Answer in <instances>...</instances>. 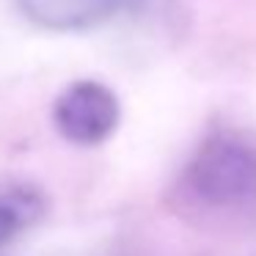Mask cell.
<instances>
[{
    "label": "cell",
    "mask_w": 256,
    "mask_h": 256,
    "mask_svg": "<svg viewBox=\"0 0 256 256\" xmlns=\"http://www.w3.org/2000/svg\"><path fill=\"white\" fill-rule=\"evenodd\" d=\"M168 204L196 228L232 232L256 223V138L215 130L184 160Z\"/></svg>",
    "instance_id": "obj_1"
},
{
    "label": "cell",
    "mask_w": 256,
    "mask_h": 256,
    "mask_svg": "<svg viewBox=\"0 0 256 256\" xmlns=\"http://www.w3.org/2000/svg\"><path fill=\"white\" fill-rule=\"evenodd\" d=\"M122 102L102 80H74L52 102L58 135L74 146H100L118 130Z\"/></svg>",
    "instance_id": "obj_2"
},
{
    "label": "cell",
    "mask_w": 256,
    "mask_h": 256,
    "mask_svg": "<svg viewBox=\"0 0 256 256\" xmlns=\"http://www.w3.org/2000/svg\"><path fill=\"white\" fill-rule=\"evenodd\" d=\"M122 0H17V8L30 25L50 34H83L105 25L118 12Z\"/></svg>",
    "instance_id": "obj_3"
},
{
    "label": "cell",
    "mask_w": 256,
    "mask_h": 256,
    "mask_svg": "<svg viewBox=\"0 0 256 256\" xmlns=\"http://www.w3.org/2000/svg\"><path fill=\"white\" fill-rule=\"evenodd\" d=\"M47 215V198L28 182H8L0 188V248L12 245Z\"/></svg>",
    "instance_id": "obj_4"
}]
</instances>
